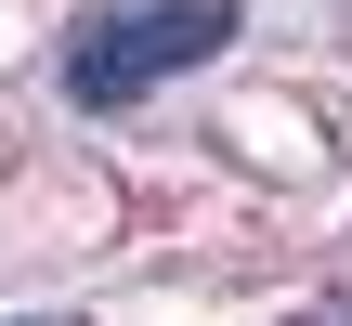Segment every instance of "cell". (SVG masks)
Returning <instances> with one entry per match:
<instances>
[{"label": "cell", "mask_w": 352, "mask_h": 326, "mask_svg": "<svg viewBox=\"0 0 352 326\" xmlns=\"http://www.w3.org/2000/svg\"><path fill=\"white\" fill-rule=\"evenodd\" d=\"M235 39V0H144V13H91L78 39H65V105H144L157 78H183V65H209Z\"/></svg>", "instance_id": "1"}, {"label": "cell", "mask_w": 352, "mask_h": 326, "mask_svg": "<svg viewBox=\"0 0 352 326\" xmlns=\"http://www.w3.org/2000/svg\"><path fill=\"white\" fill-rule=\"evenodd\" d=\"M0 326H78V314H0Z\"/></svg>", "instance_id": "2"}, {"label": "cell", "mask_w": 352, "mask_h": 326, "mask_svg": "<svg viewBox=\"0 0 352 326\" xmlns=\"http://www.w3.org/2000/svg\"><path fill=\"white\" fill-rule=\"evenodd\" d=\"M300 326H340V314H300Z\"/></svg>", "instance_id": "3"}]
</instances>
